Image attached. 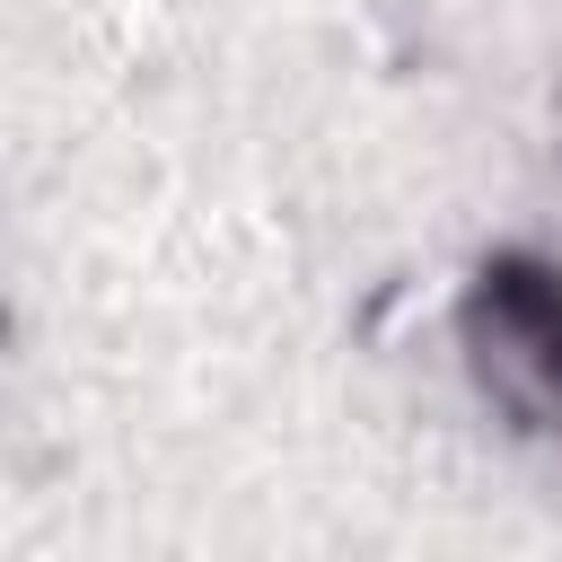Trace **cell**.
Masks as SVG:
<instances>
[{"label": "cell", "instance_id": "6da1fadb", "mask_svg": "<svg viewBox=\"0 0 562 562\" xmlns=\"http://www.w3.org/2000/svg\"><path fill=\"white\" fill-rule=\"evenodd\" d=\"M457 351L474 395L527 430L562 439V263L536 246H501L457 290Z\"/></svg>", "mask_w": 562, "mask_h": 562}]
</instances>
